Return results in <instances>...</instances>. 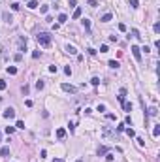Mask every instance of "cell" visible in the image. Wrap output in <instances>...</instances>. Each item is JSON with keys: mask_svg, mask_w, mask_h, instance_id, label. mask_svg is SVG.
I'll list each match as a JSON object with an SVG mask.
<instances>
[{"mask_svg": "<svg viewBox=\"0 0 160 162\" xmlns=\"http://www.w3.org/2000/svg\"><path fill=\"white\" fill-rule=\"evenodd\" d=\"M36 38H38V43L40 45H44V47H49L51 45V36L47 34V32H40Z\"/></svg>", "mask_w": 160, "mask_h": 162, "instance_id": "1", "label": "cell"}, {"mask_svg": "<svg viewBox=\"0 0 160 162\" xmlns=\"http://www.w3.org/2000/svg\"><path fill=\"white\" fill-rule=\"evenodd\" d=\"M132 55H134V58L138 62H141V49H139L138 45H132Z\"/></svg>", "mask_w": 160, "mask_h": 162, "instance_id": "2", "label": "cell"}, {"mask_svg": "<svg viewBox=\"0 0 160 162\" xmlns=\"http://www.w3.org/2000/svg\"><path fill=\"white\" fill-rule=\"evenodd\" d=\"M62 91H66V92H70V94H75L77 92V89L73 87V85H68V83H62Z\"/></svg>", "mask_w": 160, "mask_h": 162, "instance_id": "3", "label": "cell"}, {"mask_svg": "<svg viewBox=\"0 0 160 162\" xmlns=\"http://www.w3.org/2000/svg\"><path fill=\"white\" fill-rule=\"evenodd\" d=\"M102 134H104V138H115V132H113V130H111L109 126H104Z\"/></svg>", "mask_w": 160, "mask_h": 162, "instance_id": "4", "label": "cell"}, {"mask_svg": "<svg viewBox=\"0 0 160 162\" xmlns=\"http://www.w3.org/2000/svg\"><path fill=\"white\" fill-rule=\"evenodd\" d=\"M4 117H6V119H13V117H15V109H13V107L4 109Z\"/></svg>", "mask_w": 160, "mask_h": 162, "instance_id": "5", "label": "cell"}, {"mask_svg": "<svg viewBox=\"0 0 160 162\" xmlns=\"http://www.w3.org/2000/svg\"><path fill=\"white\" fill-rule=\"evenodd\" d=\"M27 49V38H19V51Z\"/></svg>", "mask_w": 160, "mask_h": 162, "instance_id": "6", "label": "cell"}, {"mask_svg": "<svg viewBox=\"0 0 160 162\" xmlns=\"http://www.w3.org/2000/svg\"><path fill=\"white\" fill-rule=\"evenodd\" d=\"M107 151H109V149L102 145V147H98V151H96V153H98V156H104V155H107Z\"/></svg>", "mask_w": 160, "mask_h": 162, "instance_id": "7", "label": "cell"}, {"mask_svg": "<svg viewBox=\"0 0 160 162\" xmlns=\"http://www.w3.org/2000/svg\"><path fill=\"white\" fill-rule=\"evenodd\" d=\"M147 115H149V117H156V115H158V109H156V107H149Z\"/></svg>", "mask_w": 160, "mask_h": 162, "instance_id": "8", "label": "cell"}, {"mask_svg": "<svg viewBox=\"0 0 160 162\" xmlns=\"http://www.w3.org/2000/svg\"><path fill=\"white\" fill-rule=\"evenodd\" d=\"M66 53H70V55H75V53H77V49H75L73 45H66Z\"/></svg>", "mask_w": 160, "mask_h": 162, "instance_id": "9", "label": "cell"}, {"mask_svg": "<svg viewBox=\"0 0 160 162\" xmlns=\"http://www.w3.org/2000/svg\"><path fill=\"white\" fill-rule=\"evenodd\" d=\"M64 136H66V130H64V128H58V130H57V138H58V140H62Z\"/></svg>", "mask_w": 160, "mask_h": 162, "instance_id": "10", "label": "cell"}, {"mask_svg": "<svg viewBox=\"0 0 160 162\" xmlns=\"http://www.w3.org/2000/svg\"><path fill=\"white\" fill-rule=\"evenodd\" d=\"M66 21H68V15H66V13H60V15H58V23H60V25L66 23Z\"/></svg>", "mask_w": 160, "mask_h": 162, "instance_id": "11", "label": "cell"}, {"mask_svg": "<svg viewBox=\"0 0 160 162\" xmlns=\"http://www.w3.org/2000/svg\"><path fill=\"white\" fill-rule=\"evenodd\" d=\"M9 155V147H2L0 149V156H8Z\"/></svg>", "mask_w": 160, "mask_h": 162, "instance_id": "12", "label": "cell"}, {"mask_svg": "<svg viewBox=\"0 0 160 162\" xmlns=\"http://www.w3.org/2000/svg\"><path fill=\"white\" fill-rule=\"evenodd\" d=\"M111 19H113V15H111V13H106V15L102 17V23H109Z\"/></svg>", "mask_w": 160, "mask_h": 162, "instance_id": "13", "label": "cell"}, {"mask_svg": "<svg viewBox=\"0 0 160 162\" xmlns=\"http://www.w3.org/2000/svg\"><path fill=\"white\" fill-rule=\"evenodd\" d=\"M153 136H154V138H158V136H160V124H156V126L153 128Z\"/></svg>", "mask_w": 160, "mask_h": 162, "instance_id": "14", "label": "cell"}, {"mask_svg": "<svg viewBox=\"0 0 160 162\" xmlns=\"http://www.w3.org/2000/svg\"><path fill=\"white\" fill-rule=\"evenodd\" d=\"M81 13H83V11H81V8H75V11H73V19H79Z\"/></svg>", "mask_w": 160, "mask_h": 162, "instance_id": "15", "label": "cell"}, {"mask_svg": "<svg viewBox=\"0 0 160 162\" xmlns=\"http://www.w3.org/2000/svg\"><path fill=\"white\" fill-rule=\"evenodd\" d=\"M8 74H9V76H15V74H17V68H15V66H8Z\"/></svg>", "mask_w": 160, "mask_h": 162, "instance_id": "16", "label": "cell"}, {"mask_svg": "<svg viewBox=\"0 0 160 162\" xmlns=\"http://www.w3.org/2000/svg\"><path fill=\"white\" fill-rule=\"evenodd\" d=\"M123 106H124V111H132V104L130 102H123Z\"/></svg>", "mask_w": 160, "mask_h": 162, "instance_id": "17", "label": "cell"}, {"mask_svg": "<svg viewBox=\"0 0 160 162\" xmlns=\"http://www.w3.org/2000/svg\"><path fill=\"white\" fill-rule=\"evenodd\" d=\"M28 8H30V10L38 8V2H36V0H28Z\"/></svg>", "mask_w": 160, "mask_h": 162, "instance_id": "18", "label": "cell"}, {"mask_svg": "<svg viewBox=\"0 0 160 162\" xmlns=\"http://www.w3.org/2000/svg\"><path fill=\"white\" fill-rule=\"evenodd\" d=\"M2 17H4V23H11V21H13V19H11V15H9V13H4Z\"/></svg>", "mask_w": 160, "mask_h": 162, "instance_id": "19", "label": "cell"}, {"mask_svg": "<svg viewBox=\"0 0 160 162\" xmlns=\"http://www.w3.org/2000/svg\"><path fill=\"white\" fill-rule=\"evenodd\" d=\"M87 4L90 8H96V6H98V0H87Z\"/></svg>", "mask_w": 160, "mask_h": 162, "instance_id": "20", "label": "cell"}, {"mask_svg": "<svg viewBox=\"0 0 160 162\" xmlns=\"http://www.w3.org/2000/svg\"><path fill=\"white\" fill-rule=\"evenodd\" d=\"M21 92H23V94H28V92H30L28 85H23V87H21Z\"/></svg>", "mask_w": 160, "mask_h": 162, "instance_id": "21", "label": "cell"}, {"mask_svg": "<svg viewBox=\"0 0 160 162\" xmlns=\"http://www.w3.org/2000/svg\"><path fill=\"white\" fill-rule=\"evenodd\" d=\"M109 66H111L113 70H117V68H119V62H117V60H109Z\"/></svg>", "mask_w": 160, "mask_h": 162, "instance_id": "22", "label": "cell"}, {"mask_svg": "<svg viewBox=\"0 0 160 162\" xmlns=\"http://www.w3.org/2000/svg\"><path fill=\"white\" fill-rule=\"evenodd\" d=\"M83 27L87 28V30H90V21L89 19H83Z\"/></svg>", "mask_w": 160, "mask_h": 162, "instance_id": "23", "label": "cell"}, {"mask_svg": "<svg viewBox=\"0 0 160 162\" xmlns=\"http://www.w3.org/2000/svg\"><path fill=\"white\" fill-rule=\"evenodd\" d=\"M132 34H134V38H138V40H141V36H139L138 28H132Z\"/></svg>", "mask_w": 160, "mask_h": 162, "instance_id": "24", "label": "cell"}, {"mask_svg": "<svg viewBox=\"0 0 160 162\" xmlns=\"http://www.w3.org/2000/svg\"><path fill=\"white\" fill-rule=\"evenodd\" d=\"M36 89H38V91H42V89H44V81H42V79L36 81Z\"/></svg>", "mask_w": 160, "mask_h": 162, "instance_id": "25", "label": "cell"}, {"mask_svg": "<svg viewBox=\"0 0 160 162\" xmlns=\"http://www.w3.org/2000/svg\"><path fill=\"white\" fill-rule=\"evenodd\" d=\"M119 30H121V32H126V25H124V23H119Z\"/></svg>", "mask_w": 160, "mask_h": 162, "instance_id": "26", "label": "cell"}, {"mask_svg": "<svg viewBox=\"0 0 160 162\" xmlns=\"http://www.w3.org/2000/svg\"><path fill=\"white\" fill-rule=\"evenodd\" d=\"M126 134L130 136V138H134V136H136V132H134V130H132V128H126Z\"/></svg>", "mask_w": 160, "mask_h": 162, "instance_id": "27", "label": "cell"}, {"mask_svg": "<svg viewBox=\"0 0 160 162\" xmlns=\"http://www.w3.org/2000/svg\"><path fill=\"white\" fill-rule=\"evenodd\" d=\"M19 8H21V6H19L17 2H13V4H11V10H13V11H19Z\"/></svg>", "mask_w": 160, "mask_h": 162, "instance_id": "28", "label": "cell"}, {"mask_svg": "<svg viewBox=\"0 0 160 162\" xmlns=\"http://www.w3.org/2000/svg\"><path fill=\"white\" fill-rule=\"evenodd\" d=\"M90 83L96 87V85H100V79H98V77H92V79H90Z\"/></svg>", "mask_w": 160, "mask_h": 162, "instance_id": "29", "label": "cell"}, {"mask_svg": "<svg viewBox=\"0 0 160 162\" xmlns=\"http://www.w3.org/2000/svg\"><path fill=\"white\" fill-rule=\"evenodd\" d=\"M6 87H8V83H6V81H2V79H0V91H4Z\"/></svg>", "mask_w": 160, "mask_h": 162, "instance_id": "30", "label": "cell"}, {"mask_svg": "<svg viewBox=\"0 0 160 162\" xmlns=\"http://www.w3.org/2000/svg\"><path fill=\"white\" fill-rule=\"evenodd\" d=\"M40 11H42V13H47V11H49V6H42V8H40Z\"/></svg>", "mask_w": 160, "mask_h": 162, "instance_id": "31", "label": "cell"}, {"mask_svg": "<svg viewBox=\"0 0 160 162\" xmlns=\"http://www.w3.org/2000/svg\"><path fill=\"white\" fill-rule=\"evenodd\" d=\"M130 6H132V8H138L139 2H138V0H130Z\"/></svg>", "mask_w": 160, "mask_h": 162, "instance_id": "32", "label": "cell"}, {"mask_svg": "<svg viewBox=\"0 0 160 162\" xmlns=\"http://www.w3.org/2000/svg\"><path fill=\"white\" fill-rule=\"evenodd\" d=\"M13 58H15V60H17V62H19V60H21V58H23V55H21V53H15V55H13Z\"/></svg>", "mask_w": 160, "mask_h": 162, "instance_id": "33", "label": "cell"}, {"mask_svg": "<svg viewBox=\"0 0 160 162\" xmlns=\"http://www.w3.org/2000/svg\"><path fill=\"white\" fill-rule=\"evenodd\" d=\"M13 130H15L13 126H6V134H13Z\"/></svg>", "mask_w": 160, "mask_h": 162, "instance_id": "34", "label": "cell"}, {"mask_svg": "<svg viewBox=\"0 0 160 162\" xmlns=\"http://www.w3.org/2000/svg\"><path fill=\"white\" fill-rule=\"evenodd\" d=\"M154 32H156V34H158V32H160V23H154Z\"/></svg>", "mask_w": 160, "mask_h": 162, "instance_id": "35", "label": "cell"}, {"mask_svg": "<svg viewBox=\"0 0 160 162\" xmlns=\"http://www.w3.org/2000/svg\"><path fill=\"white\" fill-rule=\"evenodd\" d=\"M64 74H66V76H70V74H72V68H70V66H66V68H64Z\"/></svg>", "mask_w": 160, "mask_h": 162, "instance_id": "36", "label": "cell"}, {"mask_svg": "<svg viewBox=\"0 0 160 162\" xmlns=\"http://www.w3.org/2000/svg\"><path fill=\"white\" fill-rule=\"evenodd\" d=\"M15 126H17V128H25V123H23V121H17V124H15Z\"/></svg>", "mask_w": 160, "mask_h": 162, "instance_id": "37", "label": "cell"}, {"mask_svg": "<svg viewBox=\"0 0 160 162\" xmlns=\"http://www.w3.org/2000/svg\"><path fill=\"white\" fill-rule=\"evenodd\" d=\"M57 70H58L57 66H49V72H51V74H57Z\"/></svg>", "mask_w": 160, "mask_h": 162, "instance_id": "38", "label": "cell"}, {"mask_svg": "<svg viewBox=\"0 0 160 162\" xmlns=\"http://www.w3.org/2000/svg\"><path fill=\"white\" fill-rule=\"evenodd\" d=\"M113 158H115V156L111 155V153H107V155H106V160H109V162H111V160H113Z\"/></svg>", "mask_w": 160, "mask_h": 162, "instance_id": "39", "label": "cell"}, {"mask_svg": "<svg viewBox=\"0 0 160 162\" xmlns=\"http://www.w3.org/2000/svg\"><path fill=\"white\" fill-rule=\"evenodd\" d=\"M0 57H6V51H4V47L0 45Z\"/></svg>", "mask_w": 160, "mask_h": 162, "instance_id": "40", "label": "cell"}, {"mask_svg": "<svg viewBox=\"0 0 160 162\" xmlns=\"http://www.w3.org/2000/svg\"><path fill=\"white\" fill-rule=\"evenodd\" d=\"M53 162H64V160H62V158H55Z\"/></svg>", "mask_w": 160, "mask_h": 162, "instance_id": "41", "label": "cell"}, {"mask_svg": "<svg viewBox=\"0 0 160 162\" xmlns=\"http://www.w3.org/2000/svg\"><path fill=\"white\" fill-rule=\"evenodd\" d=\"M0 141H2V132H0Z\"/></svg>", "mask_w": 160, "mask_h": 162, "instance_id": "42", "label": "cell"}, {"mask_svg": "<svg viewBox=\"0 0 160 162\" xmlns=\"http://www.w3.org/2000/svg\"><path fill=\"white\" fill-rule=\"evenodd\" d=\"M75 162H83V160H81V158H79V160H75Z\"/></svg>", "mask_w": 160, "mask_h": 162, "instance_id": "43", "label": "cell"}]
</instances>
